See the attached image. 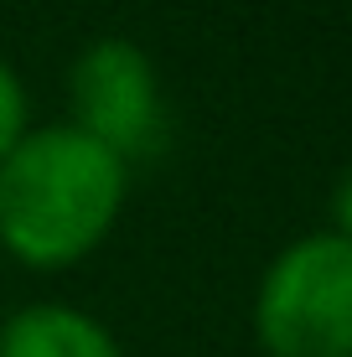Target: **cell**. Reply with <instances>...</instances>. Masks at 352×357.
Returning a JSON list of instances; mask_svg holds the SVG:
<instances>
[{"label":"cell","instance_id":"1","mask_svg":"<svg viewBox=\"0 0 352 357\" xmlns=\"http://www.w3.org/2000/svg\"><path fill=\"white\" fill-rule=\"evenodd\" d=\"M125 161L72 125L21 135L0 161V243L26 264H68L109 233Z\"/></svg>","mask_w":352,"mask_h":357},{"label":"cell","instance_id":"2","mask_svg":"<svg viewBox=\"0 0 352 357\" xmlns=\"http://www.w3.org/2000/svg\"><path fill=\"white\" fill-rule=\"evenodd\" d=\"M270 357H352V243L342 233L290 243L254 305Z\"/></svg>","mask_w":352,"mask_h":357},{"label":"cell","instance_id":"3","mask_svg":"<svg viewBox=\"0 0 352 357\" xmlns=\"http://www.w3.org/2000/svg\"><path fill=\"white\" fill-rule=\"evenodd\" d=\"M72 109L89 140H99L109 155L135 161V155H161L166 145V104L155 83L151 57L135 42H93L72 63Z\"/></svg>","mask_w":352,"mask_h":357},{"label":"cell","instance_id":"4","mask_svg":"<svg viewBox=\"0 0 352 357\" xmlns=\"http://www.w3.org/2000/svg\"><path fill=\"white\" fill-rule=\"evenodd\" d=\"M0 357H119V347L83 311L31 305L0 326Z\"/></svg>","mask_w":352,"mask_h":357},{"label":"cell","instance_id":"5","mask_svg":"<svg viewBox=\"0 0 352 357\" xmlns=\"http://www.w3.org/2000/svg\"><path fill=\"white\" fill-rule=\"evenodd\" d=\"M21 125H26V98H21L16 73L0 63V161H6L10 145L21 140Z\"/></svg>","mask_w":352,"mask_h":357},{"label":"cell","instance_id":"6","mask_svg":"<svg viewBox=\"0 0 352 357\" xmlns=\"http://www.w3.org/2000/svg\"><path fill=\"white\" fill-rule=\"evenodd\" d=\"M332 213H337V228H342V238L352 243V171L342 176V187L332 197Z\"/></svg>","mask_w":352,"mask_h":357}]
</instances>
